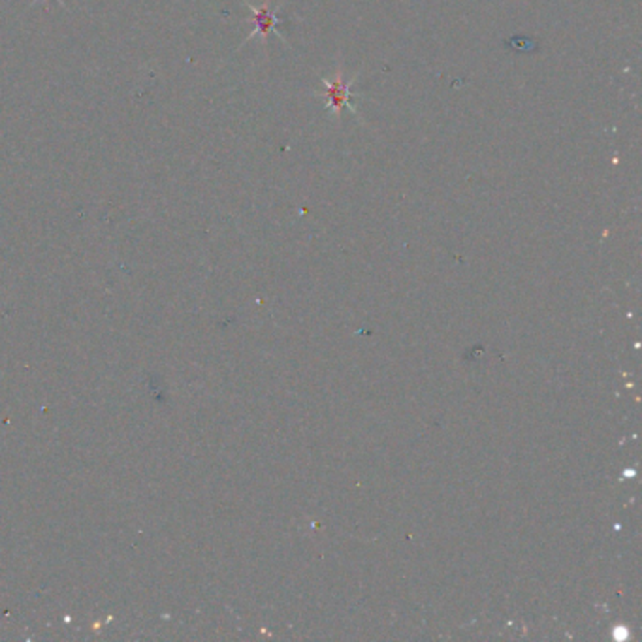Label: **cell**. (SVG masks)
Masks as SVG:
<instances>
[{"label":"cell","mask_w":642,"mask_h":642,"mask_svg":"<svg viewBox=\"0 0 642 642\" xmlns=\"http://www.w3.org/2000/svg\"><path fill=\"white\" fill-rule=\"evenodd\" d=\"M251 10H253V19L254 23H256V30H258V34L266 36V34L271 30V27L275 25L277 21L275 11L268 10V8H260V10L251 8Z\"/></svg>","instance_id":"cell-2"},{"label":"cell","mask_w":642,"mask_h":642,"mask_svg":"<svg viewBox=\"0 0 642 642\" xmlns=\"http://www.w3.org/2000/svg\"><path fill=\"white\" fill-rule=\"evenodd\" d=\"M350 81H343L339 78L335 81H328L326 83V96L328 104L332 107L333 112H339L341 107H345L350 100Z\"/></svg>","instance_id":"cell-1"}]
</instances>
